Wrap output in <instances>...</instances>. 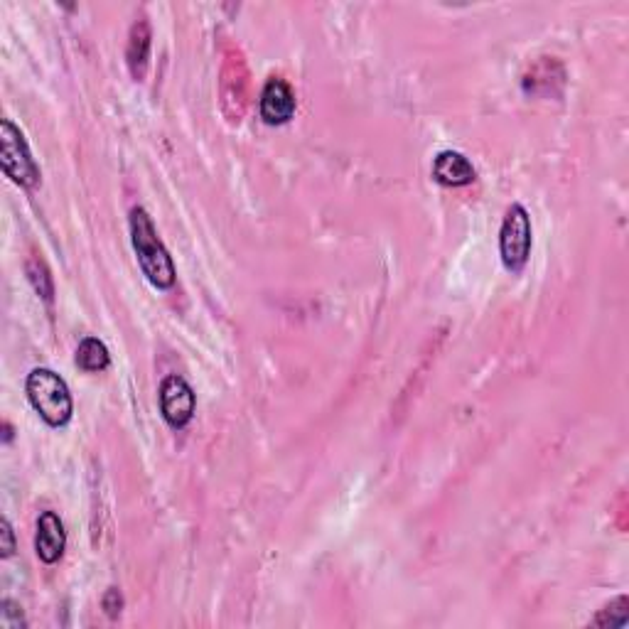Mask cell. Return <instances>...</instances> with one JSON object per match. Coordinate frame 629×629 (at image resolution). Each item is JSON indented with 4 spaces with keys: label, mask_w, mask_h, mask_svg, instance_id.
Here are the masks:
<instances>
[{
    "label": "cell",
    "mask_w": 629,
    "mask_h": 629,
    "mask_svg": "<svg viewBox=\"0 0 629 629\" xmlns=\"http://www.w3.org/2000/svg\"><path fill=\"white\" fill-rule=\"evenodd\" d=\"M0 165H3L5 177L25 190H35L40 185V165L32 158V150L20 128L10 118H3L0 123Z\"/></svg>",
    "instance_id": "cell-3"
},
{
    "label": "cell",
    "mask_w": 629,
    "mask_h": 629,
    "mask_svg": "<svg viewBox=\"0 0 629 629\" xmlns=\"http://www.w3.org/2000/svg\"><path fill=\"white\" fill-rule=\"evenodd\" d=\"M25 394L30 406L40 413L50 428H64L74 416V401L67 381L47 367H37L28 374Z\"/></svg>",
    "instance_id": "cell-2"
},
{
    "label": "cell",
    "mask_w": 629,
    "mask_h": 629,
    "mask_svg": "<svg viewBox=\"0 0 629 629\" xmlns=\"http://www.w3.org/2000/svg\"><path fill=\"white\" fill-rule=\"evenodd\" d=\"M64 548H67V531H64L62 519L55 512H42L37 516V534H35V553L42 563L55 566L62 561Z\"/></svg>",
    "instance_id": "cell-7"
},
{
    "label": "cell",
    "mask_w": 629,
    "mask_h": 629,
    "mask_svg": "<svg viewBox=\"0 0 629 629\" xmlns=\"http://www.w3.org/2000/svg\"><path fill=\"white\" fill-rule=\"evenodd\" d=\"M128 222H131V244L133 251H136L143 276L148 278V283L153 288L170 290L177 281V268L170 251L160 241L158 229H155L150 214L143 207H133Z\"/></svg>",
    "instance_id": "cell-1"
},
{
    "label": "cell",
    "mask_w": 629,
    "mask_h": 629,
    "mask_svg": "<svg viewBox=\"0 0 629 629\" xmlns=\"http://www.w3.org/2000/svg\"><path fill=\"white\" fill-rule=\"evenodd\" d=\"M25 273H28L32 288H35V293L40 295L45 303H52L55 300V281H52L50 276V268H47V263L42 261L40 256L32 254L28 258V263H25Z\"/></svg>",
    "instance_id": "cell-11"
},
{
    "label": "cell",
    "mask_w": 629,
    "mask_h": 629,
    "mask_svg": "<svg viewBox=\"0 0 629 629\" xmlns=\"http://www.w3.org/2000/svg\"><path fill=\"white\" fill-rule=\"evenodd\" d=\"M295 109H298V99H295L293 86L283 77L268 79L261 91V101H258L263 123H268V126H286L290 118L295 116Z\"/></svg>",
    "instance_id": "cell-6"
},
{
    "label": "cell",
    "mask_w": 629,
    "mask_h": 629,
    "mask_svg": "<svg viewBox=\"0 0 629 629\" xmlns=\"http://www.w3.org/2000/svg\"><path fill=\"white\" fill-rule=\"evenodd\" d=\"M629 622V598L620 595L617 600H612L610 605H605L598 612V617L593 620L595 627H627Z\"/></svg>",
    "instance_id": "cell-12"
},
{
    "label": "cell",
    "mask_w": 629,
    "mask_h": 629,
    "mask_svg": "<svg viewBox=\"0 0 629 629\" xmlns=\"http://www.w3.org/2000/svg\"><path fill=\"white\" fill-rule=\"evenodd\" d=\"M160 413H163L165 423L170 428L182 430L190 426V421L195 418V408H197V396L195 389L187 384L182 376L170 374L165 376L163 384H160Z\"/></svg>",
    "instance_id": "cell-5"
},
{
    "label": "cell",
    "mask_w": 629,
    "mask_h": 629,
    "mask_svg": "<svg viewBox=\"0 0 629 629\" xmlns=\"http://www.w3.org/2000/svg\"><path fill=\"white\" fill-rule=\"evenodd\" d=\"M0 553H3V558H10L15 553V534L8 519L0 521Z\"/></svg>",
    "instance_id": "cell-15"
},
{
    "label": "cell",
    "mask_w": 629,
    "mask_h": 629,
    "mask_svg": "<svg viewBox=\"0 0 629 629\" xmlns=\"http://www.w3.org/2000/svg\"><path fill=\"white\" fill-rule=\"evenodd\" d=\"M477 177L475 165L458 153V150H443L433 160V180L443 187H467Z\"/></svg>",
    "instance_id": "cell-8"
},
{
    "label": "cell",
    "mask_w": 629,
    "mask_h": 629,
    "mask_svg": "<svg viewBox=\"0 0 629 629\" xmlns=\"http://www.w3.org/2000/svg\"><path fill=\"white\" fill-rule=\"evenodd\" d=\"M0 627L3 629H25L28 620L23 615V607L15 600H3L0 602Z\"/></svg>",
    "instance_id": "cell-13"
},
{
    "label": "cell",
    "mask_w": 629,
    "mask_h": 629,
    "mask_svg": "<svg viewBox=\"0 0 629 629\" xmlns=\"http://www.w3.org/2000/svg\"><path fill=\"white\" fill-rule=\"evenodd\" d=\"M150 45H153V32H150L148 20L141 18L133 23L131 35H128V47H126V62L131 69L133 79H141L148 72V59H150Z\"/></svg>",
    "instance_id": "cell-9"
},
{
    "label": "cell",
    "mask_w": 629,
    "mask_h": 629,
    "mask_svg": "<svg viewBox=\"0 0 629 629\" xmlns=\"http://www.w3.org/2000/svg\"><path fill=\"white\" fill-rule=\"evenodd\" d=\"M101 607H104V612L111 617V620H116V617L121 615V610H123L121 590H118V588L106 590L104 598H101Z\"/></svg>",
    "instance_id": "cell-14"
},
{
    "label": "cell",
    "mask_w": 629,
    "mask_h": 629,
    "mask_svg": "<svg viewBox=\"0 0 629 629\" xmlns=\"http://www.w3.org/2000/svg\"><path fill=\"white\" fill-rule=\"evenodd\" d=\"M77 367L89 374L106 372L111 367L109 347L99 337H84L77 347Z\"/></svg>",
    "instance_id": "cell-10"
},
{
    "label": "cell",
    "mask_w": 629,
    "mask_h": 629,
    "mask_svg": "<svg viewBox=\"0 0 629 629\" xmlns=\"http://www.w3.org/2000/svg\"><path fill=\"white\" fill-rule=\"evenodd\" d=\"M3 430H5L3 440L5 443H10V440H13V428H10V423H3Z\"/></svg>",
    "instance_id": "cell-16"
},
{
    "label": "cell",
    "mask_w": 629,
    "mask_h": 629,
    "mask_svg": "<svg viewBox=\"0 0 629 629\" xmlns=\"http://www.w3.org/2000/svg\"><path fill=\"white\" fill-rule=\"evenodd\" d=\"M531 246H534V229H531L529 212L524 204H512L499 229V256H502L504 268L512 273L524 271Z\"/></svg>",
    "instance_id": "cell-4"
}]
</instances>
